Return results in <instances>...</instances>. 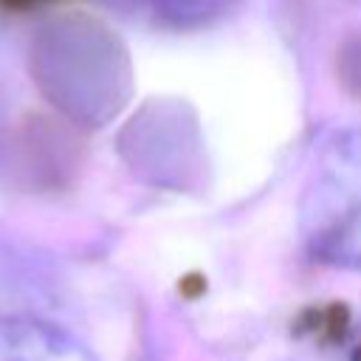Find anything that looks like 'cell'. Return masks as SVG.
I'll return each instance as SVG.
<instances>
[{"label": "cell", "mask_w": 361, "mask_h": 361, "mask_svg": "<svg viewBox=\"0 0 361 361\" xmlns=\"http://www.w3.org/2000/svg\"><path fill=\"white\" fill-rule=\"evenodd\" d=\"M42 3H51V0H0V8H6V11H28V8H37Z\"/></svg>", "instance_id": "3"}, {"label": "cell", "mask_w": 361, "mask_h": 361, "mask_svg": "<svg viewBox=\"0 0 361 361\" xmlns=\"http://www.w3.org/2000/svg\"><path fill=\"white\" fill-rule=\"evenodd\" d=\"M228 0H161L164 14H172L175 20H186V17H206V14H217V8H223Z\"/></svg>", "instance_id": "2"}, {"label": "cell", "mask_w": 361, "mask_h": 361, "mask_svg": "<svg viewBox=\"0 0 361 361\" xmlns=\"http://www.w3.org/2000/svg\"><path fill=\"white\" fill-rule=\"evenodd\" d=\"M0 361H71V355L51 330L20 319H0Z\"/></svg>", "instance_id": "1"}]
</instances>
